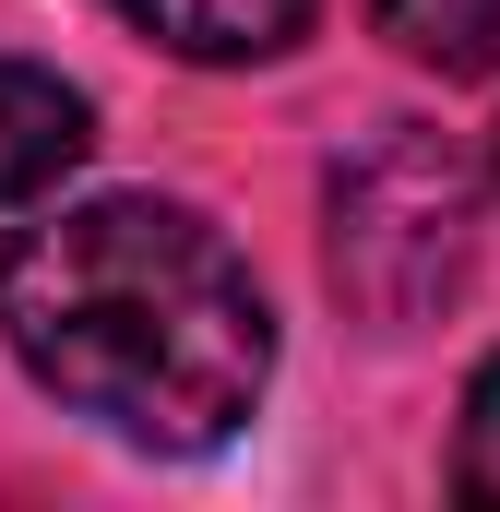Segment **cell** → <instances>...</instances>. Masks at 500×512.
Returning <instances> with one entry per match:
<instances>
[{
	"mask_svg": "<svg viewBox=\"0 0 500 512\" xmlns=\"http://www.w3.org/2000/svg\"><path fill=\"white\" fill-rule=\"evenodd\" d=\"M0 346L131 453H215L274 382V310L191 203L108 191L0 239Z\"/></svg>",
	"mask_w": 500,
	"mask_h": 512,
	"instance_id": "1",
	"label": "cell"
},
{
	"mask_svg": "<svg viewBox=\"0 0 500 512\" xmlns=\"http://www.w3.org/2000/svg\"><path fill=\"white\" fill-rule=\"evenodd\" d=\"M477 262V167L441 131L393 120L370 155L334 167V286L370 322H417Z\"/></svg>",
	"mask_w": 500,
	"mask_h": 512,
	"instance_id": "2",
	"label": "cell"
},
{
	"mask_svg": "<svg viewBox=\"0 0 500 512\" xmlns=\"http://www.w3.org/2000/svg\"><path fill=\"white\" fill-rule=\"evenodd\" d=\"M84 143H96V108H84L60 72H36V60H0V203H36V191H60V179L84 167Z\"/></svg>",
	"mask_w": 500,
	"mask_h": 512,
	"instance_id": "3",
	"label": "cell"
},
{
	"mask_svg": "<svg viewBox=\"0 0 500 512\" xmlns=\"http://www.w3.org/2000/svg\"><path fill=\"white\" fill-rule=\"evenodd\" d=\"M120 12L155 36V48H179V60H203V72H239V60L298 48L322 0H120Z\"/></svg>",
	"mask_w": 500,
	"mask_h": 512,
	"instance_id": "4",
	"label": "cell"
},
{
	"mask_svg": "<svg viewBox=\"0 0 500 512\" xmlns=\"http://www.w3.org/2000/svg\"><path fill=\"white\" fill-rule=\"evenodd\" d=\"M370 24L441 84L465 72H500V0H370Z\"/></svg>",
	"mask_w": 500,
	"mask_h": 512,
	"instance_id": "5",
	"label": "cell"
},
{
	"mask_svg": "<svg viewBox=\"0 0 500 512\" xmlns=\"http://www.w3.org/2000/svg\"><path fill=\"white\" fill-rule=\"evenodd\" d=\"M453 489L500 512V358L477 370V393H465V441H453Z\"/></svg>",
	"mask_w": 500,
	"mask_h": 512,
	"instance_id": "6",
	"label": "cell"
}]
</instances>
